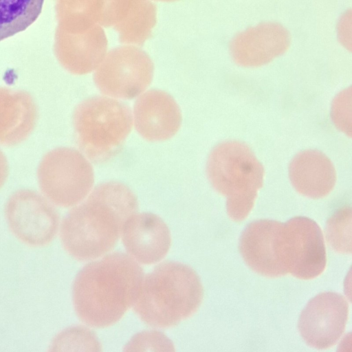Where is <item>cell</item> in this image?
Here are the masks:
<instances>
[{
	"instance_id": "cell-7",
	"label": "cell",
	"mask_w": 352,
	"mask_h": 352,
	"mask_svg": "<svg viewBox=\"0 0 352 352\" xmlns=\"http://www.w3.org/2000/svg\"><path fill=\"white\" fill-rule=\"evenodd\" d=\"M154 65L149 56L135 46L110 50L98 65L94 80L101 93L121 99H132L151 84Z\"/></svg>"
},
{
	"instance_id": "cell-24",
	"label": "cell",
	"mask_w": 352,
	"mask_h": 352,
	"mask_svg": "<svg viewBox=\"0 0 352 352\" xmlns=\"http://www.w3.org/2000/svg\"><path fill=\"white\" fill-rule=\"evenodd\" d=\"M8 164L3 153L0 150V188L4 184L8 175Z\"/></svg>"
},
{
	"instance_id": "cell-12",
	"label": "cell",
	"mask_w": 352,
	"mask_h": 352,
	"mask_svg": "<svg viewBox=\"0 0 352 352\" xmlns=\"http://www.w3.org/2000/svg\"><path fill=\"white\" fill-rule=\"evenodd\" d=\"M121 234L129 256L142 264L161 261L170 247V233L167 225L153 213L131 215L124 223Z\"/></svg>"
},
{
	"instance_id": "cell-20",
	"label": "cell",
	"mask_w": 352,
	"mask_h": 352,
	"mask_svg": "<svg viewBox=\"0 0 352 352\" xmlns=\"http://www.w3.org/2000/svg\"><path fill=\"white\" fill-rule=\"evenodd\" d=\"M351 209L344 207L338 210L328 221L327 239L338 252H351Z\"/></svg>"
},
{
	"instance_id": "cell-10",
	"label": "cell",
	"mask_w": 352,
	"mask_h": 352,
	"mask_svg": "<svg viewBox=\"0 0 352 352\" xmlns=\"http://www.w3.org/2000/svg\"><path fill=\"white\" fill-rule=\"evenodd\" d=\"M349 305L342 295L328 292L311 298L300 314L298 327L310 346H333L342 335L348 319Z\"/></svg>"
},
{
	"instance_id": "cell-19",
	"label": "cell",
	"mask_w": 352,
	"mask_h": 352,
	"mask_svg": "<svg viewBox=\"0 0 352 352\" xmlns=\"http://www.w3.org/2000/svg\"><path fill=\"white\" fill-rule=\"evenodd\" d=\"M44 0H0V41L28 28L39 16Z\"/></svg>"
},
{
	"instance_id": "cell-2",
	"label": "cell",
	"mask_w": 352,
	"mask_h": 352,
	"mask_svg": "<svg viewBox=\"0 0 352 352\" xmlns=\"http://www.w3.org/2000/svg\"><path fill=\"white\" fill-rule=\"evenodd\" d=\"M144 278L142 268L129 255L113 252L85 265L72 287L75 311L96 328L115 324L134 305Z\"/></svg>"
},
{
	"instance_id": "cell-13",
	"label": "cell",
	"mask_w": 352,
	"mask_h": 352,
	"mask_svg": "<svg viewBox=\"0 0 352 352\" xmlns=\"http://www.w3.org/2000/svg\"><path fill=\"white\" fill-rule=\"evenodd\" d=\"M290 43L288 31L276 23H263L236 35L230 45L234 62L259 67L284 54Z\"/></svg>"
},
{
	"instance_id": "cell-17",
	"label": "cell",
	"mask_w": 352,
	"mask_h": 352,
	"mask_svg": "<svg viewBox=\"0 0 352 352\" xmlns=\"http://www.w3.org/2000/svg\"><path fill=\"white\" fill-rule=\"evenodd\" d=\"M67 44L62 57L63 65L70 72L80 75L98 67L107 49V39L99 24L76 28Z\"/></svg>"
},
{
	"instance_id": "cell-18",
	"label": "cell",
	"mask_w": 352,
	"mask_h": 352,
	"mask_svg": "<svg viewBox=\"0 0 352 352\" xmlns=\"http://www.w3.org/2000/svg\"><path fill=\"white\" fill-rule=\"evenodd\" d=\"M156 6L150 0H131L123 19L113 28L122 43L142 46L156 24Z\"/></svg>"
},
{
	"instance_id": "cell-1",
	"label": "cell",
	"mask_w": 352,
	"mask_h": 352,
	"mask_svg": "<svg viewBox=\"0 0 352 352\" xmlns=\"http://www.w3.org/2000/svg\"><path fill=\"white\" fill-rule=\"evenodd\" d=\"M138 208L135 194L125 184L108 182L98 185L63 219L60 235L64 248L78 261L104 255L115 246L124 223Z\"/></svg>"
},
{
	"instance_id": "cell-23",
	"label": "cell",
	"mask_w": 352,
	"mask_h": 352,
	"mask_svg": "<svg viewBox=\"0 0 352 352\" xmlns=\"http://www.w3.org/2000/svg\"><path fill=\"white\" fill-rule=\"evenodd\" d=\"M173 347V344L162 333L156 331L144 332L136 335L129 343L126 347L135 349L142 347Z\"/></svg>"
},
{
	"instance_id": "cell-3",
	"label": "cell",
	"mask_w": 352,
	"mask_h": 352,
	"mask_svg": "<svg viewBox=\"0 0 352 352\" xmlns=\"http://www.w3.org/2000/svg\"><path fill=\"white\" fill-rule=\"evenodd\" d=\"M202 298V285L195 270L181 263L166 261L143 278L133 309L146 324L167 328L193 315Z\"/></svg>"
},
{
	"instance_id": "cell-9",
	"label": "cell",
	"mask_w": 352,
	"mask_h": 352,
	"mask_svg": "<svg viewBox=\"0 0 352 352\" xmlns=\"http://www.w3.org/2000/svg\"><path fill=\"white\" fill-rule=\"evenodd\" d=\"M5 214L14 236L32 246L50 243L58 229L56 210L46 197L31 190L13 193L6 202Z\"/></svg>"
},
{
	"instance_id": "cell-25",
	"label": "cell",
	"mask_w": 352,
	"mask_h": 352,
	"mask_svg": "<svg viewBox=\"0 0 352 352\" xmlns=\"http://www.w3.org/2000/svg\"><path fill=\"white\" fill-rule=\"evenodd\" d=\"M155 1H177V0H155Z\"/></svg>"
},
{
	"instance_id": "cell-5",
	"label": "cell",
	"mask_w": 352,
	"mask_h": 352,
	"mask_svg": "<svg viewBox=\"0 0 352 352\" xmlns=\"http://www.w3.org/2000/svg\"><path fill=\"white\" fill-rule=\"evenodd\" d=\"M129 106L103 96L90 97L75 109L73 124L79 148L95 164L114 157L122 148L132 128Z\"/></svg>"
},
{
	"instance_id": "cell-11",
	"label": "cell",
	"mask_w": 352,
	"mask_h": 352,
	"mask_svg": "<svg viewBox=\"0 0 352 352\" xmlns=\"http://www.w3.org/2000/svg\"><path fill=\"white\" fill-rule=\"evenodd\" d=\"M283 226L277 221L261 219L248 224L241 234L240 253L257 274L270 278L287 274L280 257Z\"/></svg>"
},
{
	"instance_id": "cell-4",
	"label": "cell",
	"mask_w": 352,
	"mask_h": 352,
	"mask_svg": "<svg viewBox=\"0 0 352 352\" xmlns=\"http://www.w3.org/2000/svg\"><path fill=\"white\" fill-rule=\"evenodd\" d=\"M212 187L227 198V212L235 221L244 220L263 186L264 168L245 144L227 141L211 151L206 166Z\"/></svg>"
},
{
	"instance_id": "cell-16",
	"label": "cell",
	"mask_w": 352,
	"mask_h": 352,
	"mask_svg": "<svg viewBox=\"0 0 352 352\" xmlns=\"http://www.w3.org/2000/svg\"><path fill=\"white\" fill-rule=\"evenodd\" d=\"M289 174L295 189L313 199L327 195L336 180V170L330 160L315 150L298 153L289 164Z\"/></svg>"
},
{
	"instance_id": "cell-22",
	"label": "cell",
	"mask_w": 352,
	"mask_h": 352,
	"mask_svg": "<svg viewBox=\"0 0 352 352\" xmlns=\"http://www.w3.org/2000/svg\"><path fill=\"white\" fill-rule=\"evenodd\" d=\"M350 89L340 93L333 101L332 107V119L335 124L349 135H351V122L348 121V119L350 120V116L347 113L350 114V112H347V108L351 105L347 106L351 104V99L347 100L351 97V93L349 96L347 94Z\"/></svg>"
},
{
	"instance_id": "cell-8",
	"label": "cell",
	"mask_w": 352,
	"mask_h": 352,
	"mask_svg": "<svg viewBox=\"0 0 352 352\" xmlns=\"http://www.w3.org/2000/svg\"><path fill=\"white\" fill-rule=\"evenodd\" d=\"M280 257L287 274L298 278L309 280L322 274L327 256L319 226L305 217H294L283 223Z\"/></svg>"
},
{
	"instance_id": "cell-14",
	"label": "cell",
	"mask_w": 352,
	"mask_h": 352,
	"mask_svg": "<svg viewBox=\"0 0 352 352\" xmlns=\"http://www.w3.org/2000/svg\"><path fill=\"white\" fill-rule=\"evenodd\" d=\"M182 120L179 105L164 91L149 90L135 102V129L147 140L156 142L171 138L179 129Z\"/></svg>"
},
{
	"instance_id": "cell-15",
	"label": "cell",
	"mask_w": 352,
	"mask_h": 352,
	"mask_svg": "<svg viewBox=\"0 0 352 352\" xmlns=\"http://www.w3.org/2000/svg\"><path fill=\"white\" fill-rule=\"evenodd\" d=\"M36 120L37 108L30 94L0 87V144L22 142L34 130Z\"/></svg>"
},
{
	"instance_id": "cell-21",
	"label": "cell",
	"mask_w": 352,
	"mask_h": 352,
	"mask_svg": "<svg viewBox=\"0 0 352 352\" xmlns=\"http://www.w3.org/2000/svg\"><path fill=\"white\" fill-rule=\"evenodd\" d=\"M56 351H100V344L96 334L81 327H70L59 333L52 344Z\"/></svg>"
},
{
	"instance_id": "cell-6",
	"label": "cell",
	"mask_w": 352,
	"mask_h": 352,
	"mask_svg": "<svg viewBox=\"0 0 352 352\" xmlns=\"http://www.w3.org/2000/svg\"><path fill=\"white\" fill-rule=\"evenodd\" d=\"M43 195L52 204L71 207L82 201L94 182L92 166L78 151L59 147L41 160L37 172Z\"/></svg>"
}]
</instances>
